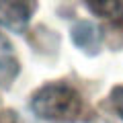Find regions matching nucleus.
I'll return each mask as SVG.
<instances>
[{
  "mask_svg": "<svg viewBox=\"0 0 123 123\" xmlns=\"http://www.w3.org/2000/svg\"><path fill=\"white\" fill-rule=\"evenodd\" d=\"M31 109L37 117L49 123H74L82 113V97L76 88L64 82H53L35 92Z\"/></svg>",
  "mask_w": 123,
  "mask_h": 123,
  "instance_id": "nucleus-1",
  "label": "nucleus"
},
{
  "mask_svg": "<svg viewBox=\"0 0 123 123\" xmlns=\"http://www.w3.org/2000/svg\"><path fill=\"white\" fill-rule=\"evenodd\" d=\"M35 10V0H0V27L21 33L27 29Z\"/></svg>",
  "mask_w": 123,
  "mask_h": 123,
  "instance_id": "nucleus-2",
  "label": "nucleus"
},
{
  "mask_svg": "<svg viewBox=\"0 0 123 123\" xmlns=\"http://www.w3.org/2000/svg\"><path fill=\"white\" fill-rule=\"evenodd\" d=\"M72 35H74L76 45H78L80 49H84V51H88V53L97 51L98 45H101V31H98L97 25H90V23H80V25L74 27Z\"/></svg>",
  "mask_w": 123,
  "mask_h": 123,
  "instance_id": "nucleus-3",
  "label": "nucleus"
},
{
  "mask_svg": "<svg viewBox=\"0 0 123 123\" xmlns=\"http://www.w3.org/2000/svg\"><path fill=\"white\" fill-rule=\"evenodd\" d=\"M84 2L97 17L109 18V21L123 18V0H84Z\"/></svg>",
  "mask_w": 123,
  "mask_h": 123,
  "instance_id": "nucleus-4",
  "label": "nucleus"
},
{
  "mask_svg": "<svg viewBox=\"0 0 123 123\" xmlns=\"http://www.w3.org/2000/svg\"><path fill=\"white\" fill-rule=\"evenodd\" d=\"M111 103H113L115 113L123 119V86H117L113 92H111Z\"/></svg>",
  "mask_w": 123,
  "mask_h": 123,
  "instance_id": "nucleus-5",
  "label": "nucleus"
},
{
  "mask_svg": "<svg viewBox=\"0 0 123 123\" xmlns=\"http://www.w3.org/2000/svg\"><path fill=\"white\" fill-rule=\"evenodd\" d=\"M0 123H21V119L12 111H2L0 113Z\"/></svg>",
  "mask_w": 123,
  "mask_h": 123,
  "instance_id": "nucleus-6",
  "label": "nucleus"
}]
</instances>
